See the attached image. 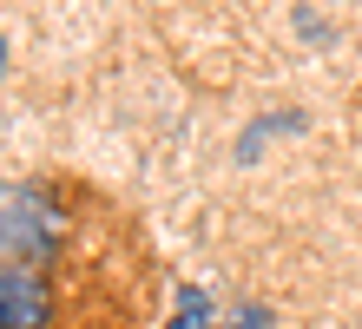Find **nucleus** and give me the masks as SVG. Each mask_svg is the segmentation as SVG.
Instances as JSON below:
<instances>
[{
  "label": "nucleus",
  "mask_w": 362,
  "mask_h": 329,
  "mask_svg": "<svg viewBox=\"0 0 362 329\" xmlns=\"http://www.w3.org/2000/svg\"><path fill=\"white\" fill-rule=\"evenodd\" d=\"M0 211H7V237H0L7 270H47V257L59 244V217L47 211V197H40L33 185H7Z\"/></svg>",
  "instance_id": "obj_1"
},
{
  "label": "nucleus",
  "mask_w": 362,
  "mask_h": 329,
  "mask_svg": "<svg viewBox=\"0 0 362 329\" xmlns=\"http://www.w3.org/2000/svg\"><path fill=\"white\" fill-rule=\"evenodd\" d=\"M0 329H47V277L0 270Z\"/></svg>",
  "instance_id": "obj_2"
},
{
  "label": "nucleus",
  "mask_w": 362,
  "mask_h": 329,
  "mask_svg": "<svg viewBox=\"0 0 362 329\" xmlns=\"http://www.w3.org/2000/svg\"><path fill=\"white\" fill-rule=\"evenodd\" d=\"M172 329H211V296H204V290H185V303H178Z\"/></svg>",
  "instance_id": "obj_3"
},
{
  "label": "nucleus",
  "mask_w": 362,
  "mask_h": 329,
  "mask_svg": "<svg viewBox=\"0 0 362 329\" xmlns=\"http://www.w3.org/2000/svg\"><path fill=\"white\" fill-rule=\"evenodd\" d=\"M224 329H270V310H264V303H244V310L230 316Z\"/></svg>",
  "instance_id": "obj_4"
}]
</instances>
